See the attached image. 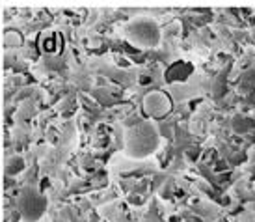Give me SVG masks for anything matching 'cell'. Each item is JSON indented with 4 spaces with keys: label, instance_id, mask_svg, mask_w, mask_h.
I'll return each mask as SVG.
<instances>
[{
    "label": "cell",
    "instance_id": "cell-1",
    "mask_svg": "<svg viewBox=\"0 0 255 222\" xmlns=\"http://www.w3.org/2000/svg\"><path fill=\"white\" fill-rule=\"evenodd\" d=\"M160 142H162V136H160V131L156 127V123L153 120L145 118L142 122L130 125L125 131L123 148H125L127 157L142 161V159L151 157L160 148Z\"/></svg>",
    "mask_w": 255,
    "mask_h": 222
},
{
    "label": "cell",
    "instance_id": "cell-2",
    "mask_svg": "<svg viewBox=\"0 0 255 222\" xmlns=\"http://www.w3.org/2000/svg\"><path fill=\"white\" fill-rule=\"evenodd\" d=\"M125 37L128 43L140 49H155L162 41V30L158 26V22L151 17H136L125 24Z\"/></svg>",
    "mask_w": 255,
    "mask_h": 222
},
{
    "label": "cell",
    "instance_id": "cell-3",
    "mask_svg": "<svg viewBox=\"0 0 255 222\" xmlns=\"http://www.w3.org/2000/svg\"><path fill=\"white\" fill-rule=\"evenodd\" d=\"M47 206H49L47 196L41 191H37L36 187L24 189L17 200L19 215L24 222H39L47 213Z\"/></svg>",
    "mask_w": 255,
    "mask_h": 222
},
{
    "label": "cell",
    "instance_id": "cell-4",
    "mask_svg": "<svg viewBox=\"0 0 255 222\" xmlns=\"http://www.w3.org/2000/svg\"><path fill=\"white\" fill-rule=\"evenodd\" d=\"M171 108H173V103H171V97L166 92L155 90V92H149L143 95L142 112L145 118H149V120H160V118H166V116L171 112Z\"/></svg>",
    "mask_w": 255,
    "mask_h": 222
},
{
    "label": "cell",
    "instance_id": "cell-5",
    "mask_svg": "<svg viewBox=\"0 0 255 222\" xmlns=\"http://www.w3.org/2000/svg\"><path fill=\"white\" fill-rule=\"evenodd\" d=\"M2 41H4V47H6V49H19V47H22V43H24V37H22V34L19 30H6Z\"/></svg>",
    "mask_w": 255,
    "mask_h": 222
},
{
    "label": "cell",
    "instance_id": "cell-6",
    "mask_svg": "<svg viewBox=\"0 0 255 222\" xmlns=\"http://www.w3.org/2000/svg\"><path fill=\"white\" fill-rule=\"evenodd\" d=\"M24 159L21 155H11V157L6 161V174L7 176H17L24 170Z\"/></svg>",
    "mask_w": 255,
    "mask_h": 222
}]
</instances>
